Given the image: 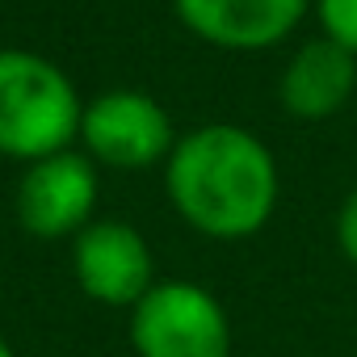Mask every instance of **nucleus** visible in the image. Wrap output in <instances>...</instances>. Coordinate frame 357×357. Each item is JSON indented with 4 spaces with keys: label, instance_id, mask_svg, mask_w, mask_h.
<instances>
[{
    "label": "nucleus",
    "instance_id": "20e7f679",
    "mask_svg": "<svg viewBox=\"0 0 357 357\" xmlns=\"http://www.w3.org/2000/svg\"><path fill=\"white\" fill-rule=\"evenodd\" d=\"M97 202V172L84 155L59 151L34 160L17 185V223L38 240L80 236Z\"/></svg>",
    "mask_w": 357,
    "mask_h": 357
},
{
    "label": "nucleus",
    "instance_id": "f257e3e1",
    "mask_svg": "<svg viewBox=\"0 0 357 357\" xmlns=\"http://www.w3.org/2000/svg\"><path fill=\"white\" fill-rule=\"evenodd\" d=\"M164 185L194 231L211 240H244L273 215L278 168L257 135L240 126H202L172 147Z\"/></svg>",
    "mask_w": 357,
    "mask_h": 357
},
{
    "label": "nucleus",
    "instance_id": "6e6552de",
    "mask_svg": "<svg viewBox=\"0 0 357 357\" xmlns=\"http://www.w3.org/2000/svg\"><path fill=\"white\" fill-rule=\"evenodd\" d=\"M353 80H357L353 51H344L332 38H315L290 59L282 76V101L298 118H328L349 101Z\"/></svg>",
    "mask_w": 357,
    "mask_h": 357
},
{
    "label": "nucleus",
    "instance_id": "7ed1b4c3",
    "mask_svg": "<svg viewBox=\"0 0 357 357\" xmlns=\"http://www.w3.org/2000/svg\"><path fill=\"white\" fill-rule=\"evenodd\" d=\"M130 344L139 357H227L231 324L211 290L155 282L130 307Z\"/></svg>",
    "mask_w": 357,
    "mask_h": 357
},
{
    "label": "nucleus",
    "instance_id": "1a4fd4ad",
    "mask_svg": "<svg viewBox=\"0 0 357 357\" xmlns=\"http://www.w3.org/2000/svg\"><path fill=\"white\" fill-rule=\"evenodd\" d=\"M319 17L328 38L357 55V0H319Z\"/></svg>",
    "mask_w": 357,
    "mask_h": 357
},
{
    "label": "nucleus",
    "instance_id": "f03ea898",
    "mask_svg": "<svg viewBox=\"0 0 357 357\" xmlns=\"http://www.w3.org/2000/svg\"><path fill=\"white\" fill-rule=\"evenodd\" d=\"M80 97L59 68L30 51H0V151L47 160L80 130Z\"/></svg>",
    "mask_w": 357,
    "mask_h": 357
},
{
    "label": "nucleus",
    "instance_id": "423d86ee",
    "mask_svg": "<svg viewBox=\"0 0 357 357\" xmlns=\"http://www.w3.org/2000/svg\"><path fill=\"white\" fill-rule=\"evenodd\" d=\"M84 147L93 160L114 168H147L172 155V122L143 93H105L80 118Z\"/></svg>",
    "mask_w": 357,
    "mask_h": 357
},
{
    "label": "nucleus",
    "instance_id": "9d476101",
    "mask_svg": "<svg viewBox=\"0 0 357 357\" xmlns=\"http://www.w3.org/2000/svg\"><path fill=\"white\" fill-rule=\"evenodd\" d=\"M336 240H340V252L357 265V190L344 198L340 206V219H336Z\"/></svg>",
    "mask_w": 357,
    "mask_h": 357
},
{
    "label": "nucleus",
    "instance_id": "39448f33",
    "mask_svg": "<svg viewBox=\"0 0 357 357\" xmlns=\"http://www.w3.org/2000/svg\"><path fill=\"white\" fill-rule=\"evenodd\" d=\"M72 269L80 290L105 307H135L155 286L147 240L130 223H89L72 244Z\"/></svg>",
    "mask_w": 357,
    "mask_h": 357
},
{
    "label": "nucleus",
    "instance_id": "9b49d317",
    "mask_svg": "<svg viewBox=\"0 0 357 357\" xmlns=\"http://www.w3.org/2000/svg\"><path fill=\"white\" fill-rule=\"evenodd\" d=\"M0 357H17V353H13V344H9L5 336H0Z\"/></svg>",
    "mask_w": 357,
    "mask_h": 357
},
{
    "label": "nucleus",
    "instance_id": "0eeeda50",
    "mask_svg": "<svg viewBox=\"0 0 357 357\" xmlns=\"http://www.w3.org/2000/svg\"><path fill=\"white\" fill-rule=\"evenodd\" d=\"M307 0H176L181 22L206 43L252 51L273 47L294 30Z\"/></svg>",
    "mask_w": 357,
    "mask_h": 357
}]
</instances>
